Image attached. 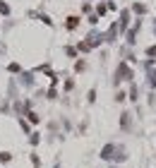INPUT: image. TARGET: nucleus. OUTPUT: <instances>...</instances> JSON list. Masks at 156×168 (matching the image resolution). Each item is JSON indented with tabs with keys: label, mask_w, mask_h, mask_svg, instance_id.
Wrapping results in <instances>:
<instances>
[{
	"label": "nucleus",
	"mask_w": 156,
	"mask_h": 168,
	"mask_svg": "<svg viewBox=\"0 0 156 168\" xmlns=\"http://www.w3.org/2000/svg\"><path fill=\"white\" fill-rule=\"evenodd\" d=\"M22 84H34V79H31V72H22Z\"/></svg>",
	"instance_id": "39448f33"
},
{
	"label": "nucleus",
	"mask_w": 156,
	"mask_h": 168,
	"mask_svg": "<svg viewBox=\"0 0 156 168\" xmlns=\"http://www.w3.org/2000/svg\"><path fill=\"white\" fill-rule=\"evenodd\" d=\"M123 77H125V79H132V70H130V67L125 65V62H123V65L118 67V75H115V82H120Z\"/></svg>",
	"instance_id": "f257e3e1"
},
{
	"label": "nucleus",
	"mask_w": 156,
	"mask_h": 168,
	"mask_svg": "<svg viewBox=\"0 0 156 168\" xmlns=\"http://www.w3.org/2000/svg\"><path fill=\"white\" fill-rule=\"evenodd\" d=\"M127 22H130V12H127V10H123V15H120V27L125 29V27H127Z\"/></svg>",
	"instance_id": "20e7f679"
},
{
	"label": "nucleus",
	"mask_w": 156,
	"mask_h": 168,
	"mask_svg": "<svg viewBox=\"0 0 156 168\" xmlns=\"http://www.w3.org/2000/svg\"><path fill=\"white\" fill-rule=\"evenodd\" d=\"M135 12H139V15H142V12H147V7H144V5H135Z\"/></svg>",
	"instance_id": "6e6552de"
},
{
	"label": "nucleus",
	"mask_w": 156,
	"mask_h": 168,
	"mask_svg": "<svg viewBox=\"0 0 156 168\" xmlns=\"http://www.w3.org/2000/svg\"><path fill=\"white\" fill-rule=\"evenodd\" d=\"M77 24H79V17H67V19H65V27L70 29V31L77 29Z\"/></svg>",
	"instance_id": "7ed1b4c3"
},
{
	"label": "nucleus",
	"mask_w": 156,
	"mask_h": 168,
	"mask_svg": "<svg viewBox=\"0 0 156 168\" xmlns=\"http://www.w3.org/2000/svg\"><path fill=\"white\" fill-rule=\"evenodd\" d=\"M0 15H10V5L5 0H0Z\"/></svg>",
	"instance_id": "423d86ee"
},
{
	"label": "nucleus",
	"mask_w": 156,
	"mask_h": 168,
	"mask_svg": "<svg viewBox=\"0 0 156 168\" xmlns=\"http://www.w3.org/2000/svg\"><path fill=\"white\" fill-rule=\"evenodd\" d=\"M113 151H115V147L113 144H108V147H103V151H101V159H113Z\"/></svg>",
	"instance_id": "f03ea898"
},
{
	"label": "nucleus",
	"mask_w": 156,
	"mask_h": 168,
	"mask_svg": "<svg viewBox=\"0 0 156 168\" xmlns=\"http://www.w3.org/2000/svg\"><path fill=\"white\" fill-rule=\"evenodd\" d=\"M147 53H149V55H156V46H151V48H149Z\"/></svg>",
	"instance_id": "1a4fd4ad"
},
{
	"label": "nucleus",
	"mask_w": 156,
	"mask_h": 168,
	"mask_svg": "<svg viewBox=\"0 0 156 168\" xmlns=\"http://www.w3.org/2000/svg\"><path fill=\"white\" fill-rule=\"evenodd\" d=\"M10 159H12V154H10V151H0V161H2V163H7Z\"/></svg>",
	"instance_id": "0eeeda50"
}]
</instances>
